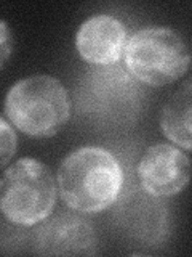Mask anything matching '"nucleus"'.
Segmentation results:
<instances>
[{
  "mask_svg": "<svg viewBox=\"0 0 192 257\" xmlns=\"http://www.w3.org/2000/svg\"><path fill=\"white\" fill-rule=\"evenodd\" d=\"M190 117H192V88L188 79L184 85L176 92L160 116V127L168 140L173 142L186 153L190 151Z\"/></svg>",
  "mask_w": 192,
  "mask_h": 257,
  "instance_id": "obj_9",
  "label": "nucleus"
},
{
  "mask_svg": "<svg viewBox=\"0 0 192 257\" xmlns=\"http://www.w3.org/2000/svg\"><path fill=\"white\" fill-rule=\"evenodd\" d=\"M125 66L140 82L164 87L176 82L189 69L186 40L172 28H144L126 40Z\"/></svg>",
  "mask_w": 192,
  "mask_h": 257,
  "instance_id": "obj_4",
  "label": "nucleus"
},
{
  "mask_svg": "<svg viewBox=\"0 0 192 257\" xmlns=\"http://www.w3.org/2000/svg\"><path fill=\"white\" fill-rule=\"evenodd\" d=\"M126 28L112 15H94L82 23L76 34V48L84 61L109 66L122 58L126 45Z\"/></svg>",
  "mask_w": 192,
  "mask_h": 257,
  "instance_id": "obj_7",
  "label": "nucleus"
},
{
  "mask_svg": "<svg viewBox=\"0 0 192 257\" xmlns=\"http://www.w3.org/2000/svg\"><path fill=\"white\" fill-rule=\"evenodd\" d=\"M10 124L32 139H50L68 124L70 98L60 79L36 74L18 80L5 96Z\"/></svg>",
  "mask_w": 192,
  "mask_h": 257,
  "instance_id": "obj_2",
  "label": "nucleus"
},
{
  "mask_svg": "<svg viewBox=\"0 0 192 257\" xmlns=\"http://www.w3.org/2000/svg\"><path fill=\"white\" fill-rule=\"evenodd\" d=\"M16 150H18V137L13 125L0 117V169L10 164Z\"/></svg>",
  "mask_w": 192,
  "mask_h": 257,
  "instance_id": "obj_10",
  "label": "nucleus"
},
{
  "mask_svg": "<svg viewBox=\"0 0 192 257\" xmlns=\"http://www.w3.org/2000/svg\"><path fill=\"white\" fill-rule=\"evenodd\" d=\"M12 52H13V37H12L10 26L6 24V21L0 20V69L10 60Z\"/></svg>",
  "mask_w": 192,
  "mask_h": 257,
  "instance_id": "obj_11",
  "label": "nucleus"
},
{
  "mask_svg": "<svg viewBox=\"0 0 192 257\" xmlns=\"http://www.w3.org/2000/svg\"><path fill=\"white\" fill-rule=\"evenodd\" d=\"M32 247L40 255H94L98 238L90 220L61 211L38 223L32 233Z\"/></svg>",
  "mask_w": 192,
  "mask_h": 257,
  "instance_id": "obj_5",
  "label": "nucleus"
},
{
  "mask_svg": "<svg viewBox=\"0 0 192 257\" xmlns=\"http://www.w3.org/2000/svg\"><path fill=\"white\" fill-rule=\"evenodd\" d=\"M56 180L42 161L21 158L0 175V214L21 227H34L52 215Z\"/></svg>",
  "mask_w": 192,
  "mask_h": 257,
  "instance_id": "obj_3",
  "label": "nucleus"
},
{
  "mask_svg": "<svg viewBox=\"0 0 192 257\" xmlns=\"http://www.w3.org/2000/svg\"><path fill=\"white\" fill-rule=\"evenodd\" d=\"M58 193L72 211L98 214L116 204L124 187L118 159L101 147L69 153L58 169Z\"/></svg>",
  "mask_w": 192,
  "mask_h": 257,
  "instance_id": "obj_1",
  "label": "nucleus"
},
{
  "mask_svg": "<svg viewBox=\"0 0 192 257\" xmlns=\"http://www.w3.org/2000/svg\"><path fill=\"white\" fill-rule=\"evenodd\" d=\"M138 179L141 188L150 196H174L188 187L190 159L188 153L176 145H152L138 163Z\"/></svg>",
  "mask_w": 192,
  "mask_h": 257,
  "instance_id": "obj_6",
  "label": "nucleus"
},
{
  "mask_svg": "<svg viewBox=\"0 0 192 257\" xmlns=\"http://www.w3.org/2000/svg\"><path fill=\"white\" fill-rule=\"evenodd\" d=\"M133 203H122L124 223L126 230L138 239L154 243V241L164 238L166 231V212L164 204L160 203V198L150 196L142 190L141 196L133 195Z\"/></svg>",
  "mask_w": 192,
  "mask_h": 257,
  "instance_id": "obj_8",
  "label": "nucleus"
}]
</instances>
